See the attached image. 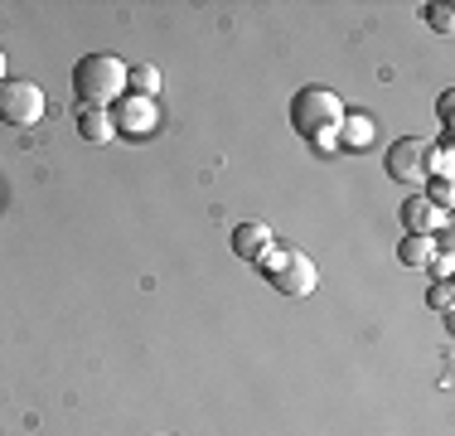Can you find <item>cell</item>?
I'll return each instance as SVG.
<instances>
[{
  "label": "cell",
  "mask_w": 455,
  "mask_h": 436,
  "mask_svg": "<svg viewBox=\"0 0 455 436\" xmlns=\"http://www.w3.org/2000/svg\"><path fill=\"white\" fill-rule=\"evenodd\" d=\"M339 122H344V102H339V93H330V87L310 83V87H300V93L291 97V126H296V136L310 141L315 150H334Z\"/></svg>",
  "instance_id": "6da1fadb"
},
{
  "label": "cell",
  "mask_w": 455,
  "mask_h": 436,
  "mask_svg": "<svg viewBox=\"0 0 455 436\" xmlns=\"http://www.w3.org/2000/svg\"><path fill=\"white\" fill-rule=\"evenodd\" d=\"M441 218H446V214H441L427 194H411V199H403V228H407L411 238H431L441 228Z\"/></svg>",
  "instance_id": "52a82bcc"
},
{
  "label": "cell",
  "mask_w": 455,
  "mask_h": 436,
  "mask_svg": "<svg viewBox=\"0 0 455 436\" xmlns=\"http://www.w3.org/2000/svg\"><path fill=\"white\" fill-rule=\"evenodd\" d=\"M39 117H44V87L35 78L0 83V122L5 126H39Z\"/></svg>",
  "instance_id": "5b68a950"
},
{
  "label": "cell",
  "mask_w": 455,
  "mask_h": 436,
  "mask_svg": "<svg viewBox=\"0 0 455 436\" xmlns=\"http://www.w3.org/2000/svg\"><path fill=\"white\" fill-rule=\"evenodd\" d=\"M0 83H5V49H0Z\"/></svg>",
  "instance_id": "2e32d148"
},
{
  "label": "cell",
  "mask_w": 455,
  "mask_h": 436,
  "mask_svg": "<svg viewBox=\"0 0 455 436\" xmlns=\"http://www.w3.org/2000/svg\"><path fill=\"white\" fill-rule=\"evenodd\" d=\"M421 20H427V25L436 29V35H451V29H455V15H451V5H427V10H421Z\"/></svg>",
  "instance_id": "5bb4252c"
},
{
  "label": "cell",
  "mask_w": 455,
  "mask_h": 436,
  "mask_svg": "<svg viewBox=\"0 0 455 436\" xmlns=\"http://www.w3.org/2000/svg\"><path fill=\"white\" fill-rule=\"evenodd\" d=\"M73 93L83 107H112L126 97V63L116 53H83L73 63Z\"/></svg>",
  "instance_id": "7a4b0ae2"
},
{
  "label": "cell",
  "mask_w": 455,
  "mask_h": 436,
  "mask_svg": "<svg viewBox=\"0 0 455 436\" xmlns=\"http://www.w3.org/2000/svg\"><path fill=\"white\" fill-rule=\"evenodd\" d=\"M431 156H436V146H431L427 136H403V141L387 146L383 166L397 184H427L431 180Z\"/></svg>",
  "instance_id": "277c9868"
},
{
  "label": "cell",
  "mask_w": 455,
  "mask_h": 436,
  "mask_svg": "<svg viewBox=\"0 0 455 436\" xmlns=\"http://www.w3.org/2000/svg\"><path fill=\"white\" fill-rule=\"evenodd\" d=\"M262 271H267V281H272L281 296H310V291L320 287L315 262H310L306 253H296V247H267Z\"/></svg>",
  "instance_id": "3957f363"
},
{
  "label": "cell",
  "mask_w": 455,
  "mask_h": 436,
  "mask_svg": "<svg viewBox=\"0 0 455 436\" xmlns=\"http://www.w3.org/2000/svg\"><path fill=\"white\" fill-rule=\"evenodd\" d=\"M272 243H276V238H272V228H267V223H237L233 228V253L243 262H262V253Z\"/></svg>",
  "instance_id": "ba28073f"
},
{
  "label": "cell",
  "mask_w": 455,
  "mask_h": 436,
  "mask_svg": "<svg viewBox=\"0 0 455 436\" xmlns=\"http://www.w3.org/2000/svg\"><path fill=\"white\" fill-rule=\"evenodd\" d=\"M427 199L436 204L441 214L451 209V199H455V190H451V174H431V180H427Z\"/></svg>",
  "instance_id": "4fadbf2b"
},
{
  "label": "cell",
  "mask_w": 455,
  "mask_h": 436,
  "mask_svg": "<svg viewBox=\"0 0 455 436\" xmlns=\"http://www.w3.org/2000/svg\"><path fill=\"white\" fill-rule=\"evenodd\" d=\"M78 136L92 141V146H107V141L116 136L112 112H107V107H83V112H78Z\"/></svg>",
  "instance_id": "9c48e42d"
},
{
  "label": "cell",
  "mask_w": 455,
  "mask_h": 436,
  "mask_svg": "<svg viewBox=\"0 0 455 436\" xmlns=\"http://www.w3.org/2000/svg\"><path fill=\"white\" fill-rule=\"evenodd\" d=\"M112 126L126 131V136H150V131L160 126V112H156L150 97L126 93V97H116V102H112Z\"/></svg>",
  "instance_id": "8992f818"
},
{
  "label": "cell",
  "mask_w": 455,
  "mask_h": 436,
  "mask_svg": "<svg viewBox=\"0 0 455 436\" xmlns=\"http://www.w3.org/2000/svg\"><path fill=\"white\" fill-rule=\"evenodd\" d=\"M160 69L156 63H136V69H126V93H136V97H150L156 102V93H160Z\"/></svg>",
  "instance_id": "7c38bea8"
},
{
  "label": "cell",
  "mask_w": 455,
  "mask_h": 436,
  "mask_svg": "<svg viewBox=\"0 0 455 436\" xmlns=\"http://www.w3.org/2000/svg\"><path fill=\"white\" fill-rule=\"evenodd\" d=\"M339 141L349 150H368V146H373V117H368V112H344Z\"/></svg>",
  "instance_id": "8fae6325"
},
{
  "label": "cell",
  "mask_w": 455,
  "mask_h": 436,
  "mask_svg": "<svg viewBox=\"0 0 455 436\" xmlns=\"http://www.w3.org/2000/svg\"><path fill=\"white\" fill-rule=\"evenodd\" d=\"M436 238H403V243H397V262H403V267H411V271H427L431 262H436Z\"/></svg>",
  "instance_id": "30bf717a"
},
{
  "label": "cell",
  "mask_w": 455,
  "mask_h": 436,
  "mask_svg": "<svg viewBox=\"0 0 455 436\" xmlns=\"http://www.w3.org/2000/svg\"><path fill=\"white\" fill-rule=\"evenodd\" d=\"M431 305H436L441 315H451V281H441V287L431 291Z\"/></svg>",
  "instance_id": "9a60e30c"
}]
</instances>
